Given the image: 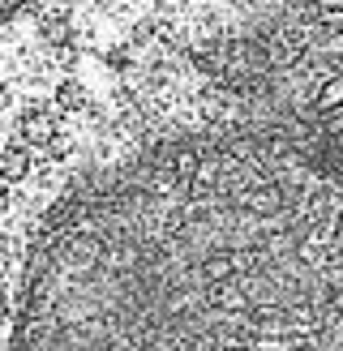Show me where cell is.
Here are the masks:
<instances>
[{
	"instance_id": "obj_9",
	"label": "cell",
	"mask_w": 343,
	"mask_h": 351,
	"mask_svg": "<svg viewBox=\"0 0 343 351\" xmlns=\"http://www.w3.org/2000/svg\"><path fill=\"white\" fill-rule=\"evenodd\" d=\"M0 108H9V86H0Z\"/></svg>"
},
{
	"instance_id": "obj_6",
	"label": "cell",
	"mask_w": 343,
	"mask_h": 351,
	"mask_svg": "<svg viewBox=\"0 0 343 351\" xmlns=\"http://www.w3.org/2000/svg\"><path fill=\"white\" fill-rule=\"evenodd\" d=\"M13 308H17V300L9 295V287L0 283V326H9V322H13Z\"/></svg>"
},
{
	"instance_id": "obj_2",
	"label": "cell",
	"mask_w": 343,
	"mask_h": 351,
	"mask_svg": "<svg viewBox=\"0 0 343 351\" xmlns=\"http://www.w3.org/2000/svg\"><path fill=\"white\" fill-rule=\"evenodd\" d=\"M206 69L343 159V0H279L249 34L215 47Z\"/></svg>"
},
{
	"instance_id": "obj_3",
	"label": "cell",
	"mask_w": 343,
	"mask_h": 351,
	"mask_svg": "<svg viewBox=\"0 0 343 351\" xmlns=\"http://www.w3.org/2000/svg\"><path fill=\"white\" fill-rule=\"evenodd\" d=\"M26 171H30V150L26 146H9L5 154H0V176H5V184L22 180Z\"/></svg>"
},
{
	"instance_id": "obj_4",
	"label": "cell",
	"mask_w": 343,
	"mask_h": 351,
	"mask_svg": "<svg viewBox=\"0 0 343 351\" xmlns=\"http://www.w3.org/2000/svg\"><path fill=\"white\" fill-rule=\"evenodd\" d=\"M51 133H56V129H51V120H47L43 112H26V116H22V137H26V142L47 146V137H51Z\"/></svg>"
},
{
	"instance_id": "obj_7",
	"label": "cell",
	"mask_w": 343,
	"mask_h": 351,
	"mask_svg": "<svg viewBox=\"0 0 343 351\" xmlns=\"http://www.w3.org/2000/svg\"><path fill=\"white\" fill-rule=\"evenodd\" d=\"M30 5H39V0H0V22L13 17V13H22V9H30Z\"/></svg>"
},
{
	"instance_id": "obj_8",
	"label": "cell",
	"mask_w": 343,
	"mask_h": 351,
	"mask_svg": "<svg viewBox=\"0 0 343 351\" xmlns=\"http://www.w3.org/2000/svg\"><path fill=\"white\" fill-rule=\"evenodd\" d=\"M9 202H13V193H9V184L0 180V210H9Z\"/></svg>"
},
{
	"instance_id": "obj_1",
	"label": "cell",
	"mask_w": 343,
	"mask_h": 351,
	"mask_svg": "<svg viewBox=\"0 0 343 351\" xmlns=\"http://www.w3.org/2000/svg\"><path fill=\"white\" fill-rule=\"evenodd\" d=\"M9 351H343V159L223 125L91 171L30 240Z\"/></svg>"
},
{
	"instance_id": "obj_5",
	"label": "cell",
	"mask_w": 343,
	"mask_h": 351,
	"mask_svg": "<svg viewBox=\"0 0 343 351\" xmlns=\"http://www.w3.org/2000/svg\"><path fill=\"white\" fill-rule=\"evenodd\" d=\"M56 99H60V108H82V86L78 82H64L60 90H56Z\"/></svg>"
}]
</instances>
